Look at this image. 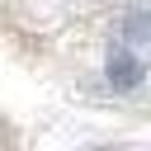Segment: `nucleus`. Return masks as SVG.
<instances>
[{"mask_svg": "<svg viewBox=\"0 0 151 151\" xmlns=\"http://www.w3.org/2000/svg\"><path fill=\"white\" fill-rule=\"evenodd\" d=\"M123 38L127 42H151V9L146 5H132L123 14Z\"/></svg>", "mask_w": 151, "mask_h": 151, "instance_id": "nucleus-2", "label": "nucleus"}, {"mask_svg": "<svg viewBox=\"0 0 151 151\" xmlns=\"http://www.w3.org/2000/svg\"><path fill=\"white\" fill-rule=\"evenodd\" d=\"M142 76H146V66H142L127 47L109 52V61H104V80H109L113 90H137V85H142Z\"/></svg>", "mask_w": 151, "mask_h": 151, "instance_id": "nucleus-1", "label": "nucleus"}]
</instances>
